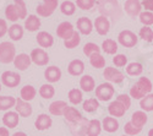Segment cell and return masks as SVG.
I'll return each instance as SVG.
<instances>
[{"mask_svg":"<svg viewBox=\"0 0 153 136\" xmlns=\"http://www.w3.org/2000/svg\"><path fill=\"white\" fill-rule=\"evenodd\" d=\"M90 63L93 68L96 69H102V68H105V59L102 54H94L90 58Z\"/></svg>","mask_w":153,"mask_h":136,"instance_id":"d590c367","label":"cell"},{"mask_svg":"<svg viewBox=\"0 0 153 136\" xmlns=\"http://www.w3.org/2000/svg\"><path fill=\"white\" fill-rule=\"evenodd\" d=\"M126 108H125V106L123 104V103H120L119 101H114V102H111L110 104H109V107H108V112H109V114L111 115V117H117V118H121V117H124L125 115V113H126Z\"/></svg>","mask_w":153,"mask_h":136,"instance_id":"7c38bea8","label":"cell"},{"mask_svg":"<svg viewBox=\"0 0 153 136\" xmlns=\"http://www.w3.org/2000/svg\"><path fill=\"white\" fill-rule=\"evenodd\" d=\"M53 121H52V118L47 114H41L38 115V118L36 119V128L37 130H47L52 126Z\"/></svg>","mask_w":153,"mask_h":136,"instance_id":"7402d4cb","label":"cell"},{"mask_svg":"<svg viewBox=\"0 0 153 136\" xmlns=\"http://www.w3.org/2000/svg\"><path fill=\"white\" fill-rule=\"evenodd\" d=\"M5 15H6V17H7L10 21H12V22H15L16 20L20 19V16H19V11H17V7H16L15 4H10V5L6 6Z\"/></svg>","mask_w":153,"mask_h":136,"instance_id":"8d00e7d4","label":"cell"},{"mask_svg":"<svg viewBox=\"0 0 153 136\" xmlns=\"http://www.w3.org/2000/svg\"><path fill=\"white\" fill-rule=\"evenodd\" d=\"M148 121V117L146 114V112H143V110H137V112H135L131 117V123L137 126V128H143Z\"/></svg>","mask_w":153,"mask_h":136,"instance_id":"5bb4252c","label":"cell"},{"mask_svg":"<svg viewBox=\"0 0 153 136\" xmlns=\"http://www.w3.org/2000/svg\"><path fill=\"white\" fill-rule=\"evenodd\" d=\"M83 53H85V55L91 58L94 54H100V48L96 43H87L83 47Z\"/></svg>","mask_w":153,"mask_h":136,"instance_id":"74e56055","label":"cell"},{"mask_svg":"<svg viewBox=\"0 0 153 136\" xmlns=\"http://www.w3.org/2000/svg\"><path fill=\"white\" fill-rule=\"evenodd\" d=\"M102 129V123L98 120V119H93V120H90L88 123V126H87V136H99Z\"/></svg>","mask_w":153,"mask_h":136,"instance_id":"603a6c76","label":"cell"},{"mask_svg":"<svg viewBox=\"0 0 153 136\" xmlns=\"http://www.w3.org/2000/svg\"><path fill=\"white\" fill-rule=\"evenodd\" d=\"M82 92L77 88H72L70 90L69 92V101L72 103V104H80L82 102Z\"/></svg>","mask_w":153,"mask_h":136,"instance_id":"f35d334b","label":"cell"},{"mask_svg":"<svg viewBox=\"0 0 153 136\" xmlns=\"http://www.w3.org/2000/svg\"><path fill=\"white\" fill-rule=\"evenodd\" d=\"M141 4L142 7L146 9V11H153V0H143Z\"/></svg>","mask_w":153,"mask_h":136,"instance_id":"681fc988","label":"cell"},{"mask_svg":"<svg viewBox=\"0 0 153 136\" xmlns=\"http://www.w3.org/2000/svg\"><path fill=\"white\" fill-rule=\"evenodd\" d=\"M31 59L32 61L38 65V66H43V65H47L48 61H49V56L47 54L45 51H43V49L41 48H37V49H33V51L31 52Z\"/></svg>","mask_w":153,"mask_h":136,"instance_id":"ba28073f","label":"cell"},{"mask_svg":"<svg viewBox=\"0 0 153 136\" xmlns=\"http://www.w3.org/2000/svg\"><path fill=\"white\" fill-rule=\"evenodd\" d=\"M117 101H119L120 103H123L126 109H129L131 107V97L127 96V94H120V96H118Z\"/></svg>","mask_w":153,"mask_h":136,"instance_id":"c3c4849f","label":"cell"},{"mask_svg":"<svg viewBox=\"0 0 153 136\" xmlns=\"http://www.w3.org/2000/svg\"><path fill=\"white\" fill-rule=\"evenodd\" d=\"M102 49H103L107 54H115L118 52V43L113 39H107L102 44Z\"/></svg>","mask_w":153,"mask_h":136,"instance_id":"836d02e7","label":"cell"},{"mask_svg":"<svg viewBox=\"0 0 153 136\" xmlns=\"http://www.w3.org/2000/svg\"><path fill=\"white\" fill-rule=\"evenodd\" d=\"M14 1H15L16 7H17L20 19H25L27 15V10H26V4H25V1L23 0H14Z\"/></svg>","mask_w":153,"mask_h":136,"instance_id":"f6af8a7d","label":"cell"},{"mask_svg":"<svg viewBox=\"0 0 153 136\" xmlns=\"http://www.w3.org/2000/svg\"><path fill=\"white\" fill-rule=\"evenodd\" d=\"M9 36L12 41H20L23 36V28L20 25H12L9 28Z\"/></svg>","mask_w":153,"mask_h":136,"instance_id":"4dcf8cb0","label":"cell"},{"mask_svg":"<svg viewBox=\"0 0 153 136\" xmlns=\"http://www.w3.org/2000/svg\"><path fill=\"white\" fill-rule=\"evenodd\" d=\"M16 110H17V113L21 115V117H30L32 114V106L26 102V101H23L22 98H19V100L16 101Z\"/></svg>","mask_w":153,"mask_h":136,"instance_id":"2e32d148","label":"cell"},{"mask_svg":"<svg viewBox=\"0 0 153 136\" xmlns=\"http://www.w3.org/2000/svg\"><path fill=\"white\" fill-rule=\"evenodd\" d=\"M140 37L145 42H153V30L149 26H143L140 30Z\"/></svg>","mask_w":153,"mask_h":136,"instance_id":"ab89813d","label":"cell"},{"mask_svg":"<svg viewBox=\"0 0 153 136\" xmlns=\"http://www.w3.org/2000/svg\"><path fill=\"white\" fill-rule=\"evenodd\" d=\"M94 27H96V31L98 34L104 36L110 30V22L105 16H99L94 21Z\"/></svg>","mask_w":153,"mask_h":136,"instance_id":"8fae6325","label":"cell"},{"mask_svg":"<svg viewBox=\"0 0 153 136\" xmlns=\"http://www.w3.org/2000/svg\"><path fill=\"white\" fill-rule=\"evenodd\" d=\"M6 32H7V25H6V21L0 19V37H3Z\"/></svg>","mask_w":153,"mask_h":136,"instance_id":"f907efd6","label":"cell"},{"mask_svg":"<svg viewBox=\"0 0 153 136\" xmlns=\"http://www.w3.org/2000/svg\"><path fill=\"white\" fill-rule=\"evenodd\" d=\"M36 38H37L38 44H39L41 47H43V48L52 47L53 43H54L53 36L50 34V33H48V32H39V33H38V36L36 37Z\"/></svg>","mask_w":153,"mask_h":136,"instance_id":"44dd1931","label":"cell"},{"mask_svg":"<svg viewBox=\"0 0 153 136\" xmlns=\"http://www.w3.org/2000/svg\"><path fill=\"white\" fill-rule=\"evenodd\" d=\"M15 45L10 42L0 43V63L9 64L15 60Z\"/></svg>","mask_w":153,"mask_h":136,"instance_id":"7a4b0ae2","label":"cell"},{"mask_svg":"<svg viewBox=\"0 0 153 136\" xmlns=\"http://www.w3.org/2000/svg\"><path fill=\"white\" fill-rule=\"evenodd\" d=\"M76 4L82 10H90L96 5V0H76Z\"/></svg>","mask_w":153,"mask_h":136,"instance_id":"7dc6e473","label":"cell"},{"mask_svg":"<svg viewBox=\"0 0 153 136\" xmlns=\"http://www.w3.org/2000/svg\"><path fill=\"white\" fill-rule=\"evenodd\" d=\"M41 26V20L38 19L36 15H30L26 21H25V27H26L30 32H34L39 28Z\"/></svg>","mask_w":153,"mask_h":136,"instance_id":"4316f807","label":"cell"},{"mask_svg":"<svg viewBox=\"0 0 153 136\" xmlns=\"http://www.w3.org/2000/svg\"><path fill=\"white\" fill-rule=\"evenodd\" d=\"M36 88L33 87V86L31 85H26V86H23V87L21 88V92H20V96L23 101H26V102H30L32 101L33 98L36 97Z\"/></svg>","mask_w":153,"mask_h":136,"instance_id":"484cf974","label":"cell"},{"mask_svg":"<svg viewBox=\"0 0 153 136\" xmlns=\"http://www.w3.org/2000/svg\"><path fill=\"white\" fill-rule=\"evenodd\" d=\"M12 136H27V135L25 134V132H22V131H19V132H15Z\"/></svg>","mask_w":153,"mask_h":136,"instance_id":"f5cc1de1","label":"cell"},{"mask_svg":"<svg viewBox=\"0 0 153 136\" xmlns=\"http://www.w3.org/2000/svg\"><path fill=\"white\" fill-rule=\"evenodd\" d=\"M1 82L6 87L14 88V87H17L19 83L21 82V76L14 71H5L1 75Z\"/></svg>","mask_w":153,"mask_h":136,"instance_id":"52a82bcc","label":"cell"},{"mask_svg":"<svg viewBox=\"0 0 153 136\" xmlns=\"http://www.w3.org/2000/svg\"><path fill=\"white\" fill-rule=\"evenodd\" d=\"M124 136H127V135H124Z\"/></svg>","mask_w":153,"mask_h":136,"instance_id":"9f6ffc18","label":"cell"},{"mask_svg":"<svg viewBox=\"0 0 153 136\" xmlns=\"http://www.w3.org/2000/svg\"><path fill=\"white\" fill-rule=\"evenodd\" d=\"M16 101L14 97L11 96H3L0 97V110H7L11 107L16 106Z\"/></svg>","mask_w":153,"mask_h":136,"instance_id":"f546056e","label":"cell"},{"mask_svg":"<svg viewBox=\"0 0 153 136\" xmlns=\"http://www.w3.org/2000/svg\"><path fill=\"white\" fill-rule=\"evenodd\" d=\"M136 85L141 88L146 94H149L152 92V88H153V85L151 82V80L148 77H140L138 81L136 82Z\"/></svg>","mask_w":153,"mask_h":136,"instance_id":"d6a6232c","label":"cell"},{"mask_svg":"<svg viewBox=\"0 0 153 136\" xmlns=\"http://www.w3.org/2000/svg\"><path fill=\"white\" fill-rule=\"evenodd\" d=\"M113 63L117 68H124L127 64V58L124 54H117L113 58Z\"/></svg>","mask_w":153,"mask_h":136,"instance_id":"bcb514c9","label":"cell"},{"mask_svg":"<svg viewBox=\"0 0 153 136\" xmlns=\"http://www.w3.org/2000/svg\"><path fill=\"white\" fill-rule=\"evenodd\" d=\"M77 28L79 31L82 33V34H90L92 32V28H93V25L91 22L90 19H87V17H81L77 21Z\"/></svg>","mask_w":153,"mask_h":136,"instance_id":"cb8c5ba5","label":"cell"},{"mask_svg":"<svg viewBox=\"0 0 153 136\" xmlns=\"http://www.w3.org/2000/svg\"><path fill=\"white\" fill-rule=\"evenodd\" d=\"M140 21L143 23V26H151L153 25V12L152 11H143L140 14Z\"/></svg>","mask_w":153,"mask_h":136,"instance_id":"ee69618b","label":"cell"},{"mask_svg":"<svg viewBox=\"0 0 153 136\" xmlns=\"http://www.w3.org/2000/svg\"><path fill=\"white\" fill-rule=\"evenodd\" d=\"M75 31H74V27L70 22H61L58 28H56V34L60 37L62 39H69L74 36Z\"/></svg>","mask_w":153,"mask_h":136,"instance_id":"30bf717a","label":"cell"},{"mask_svg":"<svg viewBox=\"0 0 153 136\" xmlns=\"http://www.w3.org/2000/svg\"><path fill=\"white\" fill-rule=\"evenodd\" d=\"M80 42H81L80 34H79L77 32H75L71 38H69V39H66L65 42H64V44H65V47H66L68 49H74V48H76V47L80 44Z\"/></svg>","mask_w":153,"mask_h":136,"instance_id":"b9f144b4","label":"cell"},{"mask_svg":"<svg viewBox=\"0 0 153 136\" xmlns=\"http://www.w3.org/2000/svg\"><path fill=\"white\" fill-rule=\"evenodd\" d=\"M3 123L4 125L7 126L9 129H14L19 124V113L15 112H7L3 117Z\"/></svg>","mask_w":153,"mask_h":136,"instance_id":"d6986e66","label":"cell"},{"mask_svg":"<svg viewBox=\"0 0 153 136\" xmlns=\"http://www.w3.org/2000/svg\"><path fill=\"white\" fill-rule=\"evenodd\" d=\"M140 107L143 112H153V93L147 94L146 97H143L141 101H140Z\"/></svg>","mask_w":153,"mask_h":136,"instance_id":"f1b7e54d","label":"cell"},{"mask_svg":"<svg viewBox=\"0 0 153 136\" xmlns=\"http://www.w3.org/2000/svg\"><path fill=\"white\" fill-rule=\"evenodd\" d=\"M141 130H142L141 128H137V126H135L131 121L126 123L125 126H124V131H125V134H126L127 136H136L137 134L141 132Z\"/></svg>","mask_w":153,"mask_h":136,"instance_id":"7bdbcfd3","label":"cell"},{"mask_svg":"<svg viewBox=\"0 0 153 136\" xmlns=\"http://www.w3.org/2000/svg\"><path fill=\"white\" fill-rule=\"evenodd\" d=\"M0 91H1V85H0Z\"/></svg>","mask_w":153,"mask_h":136,"instance_id":"11a10c76","label":"cell"},{"mask_svg":"<svg viewBox=\"0 0 153 136\" xmlns=\"http://www.w3.org/2000/svg\"><path fill=\"white\" fill-rule=\"evenodd\" d=\"M142 71H143V66L140 63H136V61L130 63L126 66V74L130 76H138L142 74Z\"/></svg>","mask_w":153,"mask_h":136,"instance_id":"83f0119b","label":"cell"},{"mask_svg":"<svg viewBox=\"0 0 153 136\" xmlns=\"http://www.w3.org/2000/svg\"><path fill=\"white\" fill-rule=\"evenodd\" d=\"M39 94H41L43 98H45V100H50V98H53V97H54V94H55V90H54V87H53L52 85L45 83V85H42V86H41V88H39Z\"/></svg>","mask_w":153,"mask_h":136,"instance_id":"e575fe53","label":"cell"},{"mask_svg":"<svg viewBox=\"0 0 153 136\" xmlns=\"http://www.w3.org/2000/svg\"><path fill=\"white\" fill-rule=\"evenodd\" d=\"M80 87L85 91V92H92L96 87V82L93 80L92 76L90 75H85L81 77L80 80Z\"/></svg>","mask_w":153,"mask_h":136,"instance_id":"d4e9b609","label":"cell"},{"mask_svg":"<svg viewBox=\"0 0 153 136\" xmlns=\"http://www.w3.org/2000/svg\"><path fill=\"white\" fill-rule=\"evenodd\" d=\"M82 108H83L85 112H87V113L96 112V110L99 108V102H98L97 98H90V100H87V101L83 102Z\"/></svg>","mask_w":153,"mask_h":136,"instance_id":"1f68e13d","label":"cell"},{"mask_svg":"<svg viewBox=\"0 0 153 136\" xmlns=\"http://www.w3.org/2000/svg\"><path fill=\"white\" fill-rule=\"evenodd\" d=\"M68 109V104L64 101H55L49 106V112L53 115H64Z\"/></svg>","mask_w":153,"mask_h":136,"instance_id":"ac0fdd59","label":"cell"},{"mask_svg":"<svg viewBox=\"0 0 153 136\" xmlns=\"http://www.w3.org/2000/svg\"><path fill=\"white\" fill-rule=\"evenodd\" d=\"M31 61H32V59H31V56H28L27 54H19L16 58H15V60H14V64H15V68L16 69H19V70H21V71H25L26 70L30 65H31Z\"/></svg>","mask_w":153,"mask_h":136,"instance_id":"e0dca14e","label":"cell"},{"mask_svg":"<svg viewBox=\"0 0 153 136\" xmlns=\"http://www.w3.org/2000/svg\"><path fill=\"white\" fill-rule=\"evenodd\" d=\"M114 93H115V90H114V87L105 82V83H100L97 90H96V97L98 101H102V102H107V101H110Z\"/></svg>","mask_w":153,"mask_h":136,"instance_id":"3957f363","label":"cell"},{"mask_svg":"<svg viewBox=\"0 0 153 136\" xmlns=\"http://www.w3.org/2000/svg\"><path fill=\"white\" fill-rule=\"evenodd\" d=\"M137 41H138L137 36L132 31H130V30H124L118 36V42L123 47H125V48H132V47H135L137 44Z\"/></svg>","mask_w":153,"mask_h":136,"instance_id":"277c9868","label":"cell"},{"mask_svg":"<svg viewBox=\"0 0 153 136\" xmlns=\"http://www.w3.org/2000/svg\"><path fill=\"white\" fill-rule=\"evenodd\" d=\"M58 6V0H44V4L37 6V12L39 16L48 17L54 12V10Z\"/></svg>","mask_w":153,"mask_h":136,"instance_id":"8992f818","label":"cell"},{"mask_svg":"<svg viewBox=\"0 0 153 136\" xmlns=\"http://www.w3.org/2000/svg\"><path fill=\"white\" fill-rule=\"evenodd\" d=\"M148 136H153V128L149 129V131H148Z\"/></svg>","mask_w":153,"mask_h":136,"instance_id":"db71d44e","label":"cell"},{"mask_svg":"<svg viewBox=\"0 0 153 136\" xmlns=\"http://www.w3.org/2000/svg\"><path fill=\"white\" fill-rule=\"evenodd\" d=\"M60 10L64 15H74L75 11H76V7H75V4L71 3V1H64L61 5H60Z\"/></svg>","mask_w":153,"mask_h":136,"instance_id":"60d3db41","label":"cell"},{"mask_svg":"<svg viewBox=\"0 0 153 136\" xmlns=\"http://www.w3.org/2000/svg\"><path fill=\"white\" fill-rule=\"evenodd\" d=\"M0 136H10L9 130L6 128H0Z\"/></svg>","mask_w":153,"mask_h":136,"instance_id":"816d5d0a","label":"cell"},{"mask_svg":"<svg viewBox=\"0 0 153 136\" xmlns=\"http://www.w3.org/2000/svg\"><path fill=\"white\" fill-rule=\"evenodd\" d=\"M103 76L107 81L109 82H113V83H121L125 79V75L119 71L118 69L115 68H110V66H107L103 71Z\"/></svg>","mask_w":153,"mask_h":136,"instance_id":"5b68a950","label":"cell"},{"mask_svg":"<svg viewBox=\"0 0 153 136\" xmlns=\"http://www.w3.org/2000/svg\"><path fill=\"white\" fill-rule=\"evenodd\" d=\"M125 11L126 14L130 17H136L141 14V9H142V4L140 0H126L125 1Z\"/></svg>","mask_w":153,"mask_h":136,"instance_id":"9c48e42d","label":"cell"},{"mask_svg":"<svg viewBox=\"0 0 153 136\" xmlns=\"http://www.w3.org/2000/svg\"><path fill=\"white\" fill-rule=\"evenodd\" d=\"M68 71H69L70 75H72V76L81 75V74L85 71V64H83V61L80 60V59L72 60L71 63L69 64V66H68Z\"/></svg>","mask_w":153,"mask_h":136,"instance_id":"9a60e30c","label":"cell"},{"mask_svg":"<svg viewBox=\"0 0 153 136\" xmlns=\"http://www.w3.org/2000/svg\"><path fill=\"white\" fill-rule=\"evenodd\" d=\"M60 77H61V70L56 66H49L44 71V79L50 83L58 82Z\"/></svg>","mask_w":153,"mask_h":136,"instance_id":"4fadbf2b","label":"cell"},{"mask_svg":"<svg viewBox=\"0 0 153 136\" xmlns=\"http://www.w3.org/2000/svg\"><path fill=\"white\" fill-rule=\"evenodd\" d=\"M97 5L102 16L110 17L113 20H119L121 17V9L118 0H99Z\"/></svg>","mask_w":153,"mask_h":136,"instance_id":"6da1fadb","label":"cell"},{"mask_svg":"<svg viewBox=\"0 0 153 136\" xmlns=\"http://www.w3.org/2000/svg\"><path fill=\"white\" fill-rule=\"evenodd\" d=\"M102 126L107 132H115L119 129V123L114 117H105L102 121Z\"/></svg>","mask_w":153,"mask_h":136,"instance_id":"ffe728a7","label":"cell"}]
</instances>
